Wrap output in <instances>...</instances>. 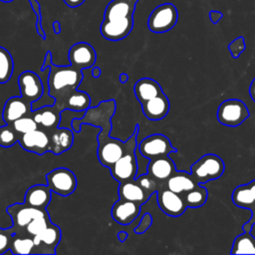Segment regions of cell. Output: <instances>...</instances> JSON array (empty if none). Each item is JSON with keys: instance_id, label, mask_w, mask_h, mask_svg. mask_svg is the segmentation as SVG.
I'll return each instance as SVG.
<instances>
[{"instance_id": "17", "label": "cell", "mask_w": 255, "mask_h": 255, "mask_svg": "<svg viewBox=\"0 0 255 255\" xmlns=\"http://www.w3.org/2000/svg\"><path fill=\"white\" fill-rule=\"evenodd\" d=\"M140 205L129 200H118L112 207V217L121 225L131 223L139 214Z\"/></svg>"}, {"instance_id": "3", "label": "cell", "mask_w": 255, "mask_h": 255, "mask_svg": "<svg viewBox=\"0 0 255 255\" xmlns=\"http://www.w3.org/2000/svg\"><path fill=\"white\" fill-rule=\"evenodd\" d=\"M136 133H137V128L135 129V131L131 135V137H129L125 142L120 139L112 138L111 140L100 143L98 145L97 154H98V159L101 162V164L110 168L126 152H128L130 149H135Z\"/></svg>"}, {"instance_id": "9", "label": "cell", "mask_w": 255, "mask_h": 255, "mask_svg": "<svg viewBox=\"0 0 255 255\" xmlns=\"http://www.w3.org/2000/svg\"><path fill=\"white\" fill-rule=\"evenodd\" d=\"M7 213L10 215L13 227L16 231L25 229L30 221L40 216L49 215L46 208H37L26 203H14L7 207Z\"/></svg>"}, {"instance_id": "26", "label": "cell", "mask_w": 255, "mask_h": 255, "mask_svg": "<svg viewBox=\"0 0 255 255\" xmlns=\"http://www.w3.org/2000/svg\"><path fill=\"white\" fill-rule=\"evenodd\" d=\"M90 97L88 94L84 92L75 91L72 94L68 95L60 104L57 109L61 112L64 109L72 110L75 112H82L87 111L90 108Z\"/></svg>"}, {"instance_id": "30", "label": "cell", "mask_w": 255, "mask_h": 255, "mask_svg": "<svg viewBox=\"0 0 255 255\" xmlns=\"http://www.w3.org/2000/svg\"><path fill=\"white\" fill-rule=\"evenodd\" d=\"M14 63L10 52L0 46V84L10 80L13 73Z\"/></svg>"}, {"instance_id": "40", "label": "cell", "mask_w": 255, "mask_h": 255, "mask_svg": "<svg viewBox=\"0 0 255 255\" xmlns=\"http://www.w3.org/2000/svg\"><path fill=\"white\" fill-rule=\"evenodd\" d=\"M247 186H248L249 192H250L251 197H252V199H253V201H254V204H255V179L252 180V181H250V182L247 184Z\"/></svg>"}, {"instance_id": "35", "label": "cell", "mask_w": 255, "mask_h": 255, "mask_svg": "<svg viewBox=\"0 0 255 255\" xmlns=\"http://www.w3.org/2000/svg\"><path fill=\"white\" fill-rule=\"evenodd\" d=\"M16 230L14 227L3 229L0 227V254H3L10 250V246L15 236Z\"/></svg>"}, {"instance_id": "31", "label": "cell", "mask_w": 255, "mask_h": 255, "mask_svg": "<svg viewBox=\"0 0 255 255\" xmlns=\"http://www.w3.org/2000/svg\"><path fill=\"white\" fill-rule=\"evenodd\" d=\"M20 134L14 129L12 125L0 127V146L10 147L19 140Z\"/></svg>"}, {"instance_id": "24", "label": "cell", "mask_w": 255, "mask_h": 255, "mask_svg": "<svg viewBox=\"0 0 255 255\" xmlns=\"http://www.w3.org/2000/svg\"><path fill=\"white\" fill-rule=\"evenodd\" d=\"M198 184L199 183L196 182L191 173L177 170H175L174 173L165 181V187L181 195Z\"/></svg>"}, {"instance_id": "29", "label": "cell", "mask_w": 255, "mask_h": 255, "mask_svg": "<svg viewBox=\"0 0 255 255\" xmlns=\"http://www.w3.org/2000/svg\"><path fill=\"white\" fill-rule=\"evenodd\" d=\"M184 201L187 205V208H197L202 206L208 197L207 189L203 186H200L199 184L196 185L194 188L188 190L183 195Z\"/></svg>"}, {"instance_id": "8", "label": "cell", "mask_w": 255, "mask_h": 255, "mask_svg": "<svg viewBox=\"0 0 255 255\" xmlns=\"http://www.w3.org/2000/svg\"><path fill=\"white\" fill-rule=\"evenodd\" d=\"M137 149L140 154L147 159L168 155L169 153L176 151L171 145L170 140L160 133H154L143 138L137 144Z\"/></svg>"}, {"instance_id": "12", "label": "cell", "mask_w": 255, "mask_h": 255, "mask_svg": "<svg viewBox=\"0 0 255 255\" xmlns=\"http://www.w3.org/2000/svg\"><path fill=\"white\" fill-rule=\"evenodd\" d=\"M18 86L21 97L30 105L43 96L44 88L41 79L32 71H25L20 74L18 77Z\"/></svg>"}, {"instance_id": "20", "label": "cell", "mask_w": 255, "mask_h": 255, "mask_svg": "<svg viewBox=\"0 0 255 255\" xmlns=\"http://www.w3.org/2000/svg\"><path fill=\"white\" fill-rule=\"evenodd\" d=\"M143 115L150 121H159L163 119L169 111V101L162 93L141 104Z\"/></svg>"}, {"instance_id": "23", "label": "cell", "mask_w": 255, "mask_h": 255, "mask_svg": "<svg viewBox=\"0 0 255 255\" xmlns=\"http://www.w3.org/2000/svg\"><path fill=\"white\" fill-rule=\"evenodd\" d=\"M51 192L48 185H33L27 189L24 196V203L37 208H46L51 201Z\"/></svg>"}, {"instance_id": "37", "label": "cell", "mask_w": 255, "mask_h": 255, "mask_svg": "<svg viewBox=\"0 0 255 255\" xmlns=\"http://www.w3.org/2000/svg\"><path fill=\"white\" fill-rule=\"evenodd\" d=\"M245 41L243 37H237L235 40H233L229 45H228V50L233 58H238L242 52L245 50Z\"/></svg>"}, {"instance_id": "7", "label": "cell", "mask_w": 255, "mask_h": 255, "mask_svg": "<svg viewBox=\"0 0 255 255\" xmlns=\"http://www.w3.org/2000/svg\"><path fill=\"white\" fill-rule=\"evenodd\" d=\"M47 185L52 192L68 196L72 194L77 187V178L72 170L66 167H58L50 171L47 176Z\"/></svg>"}, {"instance_id": "6", "label": "cell", "mask_w": 255, "mask_h": 255, "mask_svg": "<svg viewBox=\"0 0 255 255\" xmlns=\"http://www.w3.org/2000/svg\"><path fill=\"white\" fill-rule=\"evenodd\" d=\"M249 117L247 106L238 99H229L222 102L217 110V119L221 125L237 127Z\"/></svg>"}, {"instance_id": "15", "label": "cell", "mask_w": 255, "mask_h": 255, "mask_svg": "<svg viewBox=\"0 0 255 255\" xmlns=\"http://www.w3.org/2000/svg\"><path fill=\"white\" fill-rule=\"evenodd\" d=\"M96 51L92 45L86 42L74 44L69 51L70 64L80 70L92 67L96 62Z\"/></svg>"}, {"instance_id": "32", "label": "cell", "mask_w": 255, "mask_h": 255, "mask_svg": "<svg viewBox=\"0 0 255 255\" xmlns=\"http://www.w3.org/2000/svg\"><path fill=\"white\" fill-rule=\"evenodd\" d=\"M11 125L14 128V129L20 135L24 134V133H27V132H30V131L39 128V126L37 125V123L35 122L33 117H31L29 115H26V116H24V117H22V118H20L16 121H14Z\"/></svg>"}, {"instance_id": "1", "label": "cell", "mask_w": 255, "mask_h": 255, "mask_svg": "<svg viewBox=\"0 0 255 255\" xmlns=\"http://www.w3.org/2000/svg\"><path fill=\"white\" fill-rule=\"evenodd\" d=\"M138 0H112L105 9L102 36L110 41L125 39L132 30L133 14Z\"/></svg>"}, {"instance_id": "33", "label": "cell", "mask_w": 255, "mask_h": 255, "mask_svg": "<svg viewBox=\"0 0 255 255\" xmlns=\"http://www.w3.org/2000/svg\"><path fill=\"white\" fill-rule=\"evenodd\" d=\"M51 223L49 215L46 216H40L37 218H34L32 221L28 223V225L25 227V231L30 236H35L40 234L44 229L47 228V226Z\"/></svg>"}, {"instance_id": "14", "label": "cell", "mask_w": 255, "mask_h": 255, "mask_svg": "<svg viewBox=\"0 0 255 255\" xmlns=\"http://www.w3.org/2000/svg\"><path fill=\"white\" fill-rule=\"evenodd\" d=\"M21 147L27 151L42 155L50 151V137L46 130L38 128L30 132L21 134L18 140Z\"/></svg>"}, {"instance_id": "4", "label": "cell", "mask_w": 255, "mask_h": 255, "mask_svg": "<svg viewBox=\"0 0 255 255\" xmlns=\"http://www.w3.org/2000/svg\"><path fill=\"white\" fill-rule=\"evenodd\" d=\"M225 169L223 160L216 154L207 153L201 156L190 167V173L197 183L219 178Z\"/></svg>"}, {"instance_id": "21", "label": "cell", "mask_w": 255, "mask_h": 255, "mask_svg": "<svg viewBox=\"0 0 255 255\" xmlns=\"http://www.w3.org/2000/svg\"><path fill=\"white\" fill-rule=\"evenodd\" d=\"M48 134L50 137V151L55 154L63 153L73 144L74 134L68 128L58 127Z\"/></svg>"}, {"instance_id": "18", "label": "cell", "mask_w": 255, "mask_h": 255, "mask_svg": "<svg viewBox=\"0 0 255 255\" xmlns=\"http://www.w3.org/2000/svg\"><path fill=\"white\" fill-rule=\"evenodd\" d=\"M32 106L22 97H12L4 105L2 119L6 124L11 125L14 121L32 113Z\"/></svg>"}, {"instance_id": "39", "label": "cell", "mask_w": 255, "mask_h": 255, "mask_svg": "<svg viewBox=\"0 0 255 255\" xmlns=\"http://www.w3.org/2000/svg\"><path fill=\"white\" fill-rule=\"evenodd\" d=\"M65 4L71 8H76L82 5L86 0H63Z\"/></svg>"}, {"instance_id": "25", "label": "cell", "mask_w": 255, "mask_h": 255, "mask_svg": "<svg viewBox=\"0 0 255 255\" xmlns=\"http://www.w3.org/2000/svg\"><path fill=\"white\" fill-rule=\"evenodd\" d=\"M133 90L135 97L140 104L163 93L159 84L150 78H142L138 80L134 84Z\"/></svg>"}, {"instance_id": "42", "label": "cell", "mask_w": 255, "mask_h": 255, "mask_svg": "<svg viewBox=\"0 0 255 255\" xmlns=\"http://www.w3.org/2000/svg\"><path fill=\"white\" fill-rule=\"evenodd\" d=\"M53 28H54V32L56 34H59L61 32V24H60V22L59 21H55L53 23Z\"/></svg>"}, {"instance_id": "28", "label": "cell", "mask_w": 255, "mask_h": 255, "mask_svg": "<svg viewBox=\"0 0 255 255\" xmlns=\"http://www.w3.org/2000/svg\"><path fill=\"white\" fill-rule=\"evenodd\" d=\"M231 254H255V238L250 232L238 235L232 245Z\"/></svg>"}, {"instance_id": "2", "label": "cell", "mask_w": 255, "mask_h": 255, "mask_svg": "<svg viewBox=\"0 0 255 255\" xmlns=\"http://www.w3.org/2000/svg\"><path fill=\"white\" fill-rule=\"evenodd\" d=\"M47 66H50V74L48 79L49 94L51 97L56 99L55 107H59L62 101L70 94L75 92L80 85L83 74L82 70L70 66H55L51 63V53L48 52L46 61L42 70Z\"/></svg>"}, {"instance_id": "16", "label": "cell", "mask_w": 255, "mask_h": 255, "mask_svg": "<svg viewBox=\"0 0 255 255\" xmlns=\"http://www.w3.org/2000/svg\"><path fill=\"white\" fill-rule=\"evenodd\" d=\"M175 170V164L168 155L149 159L146 167V172L162 184H165Z\"/></svg>"}, {"instance_id": "34", "label": "cell", "mask_w": 255, "mask_h": 255, "mask_svg": "<svg viewBox=\"0 0 255 255\" xmlns=\"http://www.w3.org/2000/svg\"><path fill=\"white\" fill-rule=\"evenodd\" d=\"M135 180L138 182V184L149 194H153L156 192L160 187H162L165 184L160 183L156 179H154L152 176H150L147 172L145 174H140L139 176L135 177Z\"/></svg>"}, {"instance_id": "41", "label": "cell", "mask_w": 255, "mask_h": 255, "mask_svg": "<svg viewBox=\"0 0 255 255\" xmlns=\"http://www.w3.org/2000/svg\"><path fill=\"white\" fill-rule=\"evenodd\" d=\"M249 94H250V97L252 99L253 102H255V78L253 79L251 85H250V88H249Z\"/></svg>"}, {"instance_id": "36", "label": "cell", "mask_w": 255, "mask_h": 255, "mask_svg": "<svg viewBox=\"0 0 255 255\" xmlns=\"http://www.w3.org/2000/svg\"><path fill=\"white\" fill-rule=\"evenodd\" d=\"M2 2H5V3H8V2H11L13 0H0ZM30 2V5L36 15V18H37V21H36V28H37V31L39 33V35L45 39L46 38V35H45V32L42 28V25H41V20H42V16H41V6L39 4V2L37 0H28Z\"/></svg>"}, {"instance_id": "19", "label": "cell", "mask_w": 255, "mask_h": 255, "mask_svg": "<svg viewBox=\"0 0 255 255\" xmlns=\"http://www.w3.org/2000/svg\"><path fill=\"white\" fill-rule=\"evenodd\" d=\"M61 112L55 106H45L36 111H32V117L40 128L50 133L59 127L61 122Z\"/></svg>"}, {"instance_id": "38", "label": "cell", "mask_w": 255, "mask_h": 255, "mask_svg": "<svg viewBox=\"0 0 255 255\" xmlns=\"http://www.w3.org/2000/svg\"><path fill=\"white\" fill-rule=\"evenodd\" d=\"M222 16H223V14H222L221 12H219V11L211 10V11L209 12V18H210V20H211V22H212L213 24H217V23L221 20Z\"/></svg>"}, {"instance_id": "22", "label": "cell", "mask_w": 255, "mask_h": 255, "mask_svg": "<svg viewBox=\"0 0 255 255\" xmlns=\"http://www.w3.org/2000/svg\"><path fill=\"white\" fill-rule=\"evenodd\" d=\"M119 195L121 199L133 201L139 205L143 204L150 197L135 179L122 181L119 186Z\"/></svg>"}, {"instance_id": "27", "label": "cell", "mask_w": 255, "mask_h": 255, "mask_svg": "<svg viewBox=\"0 0 255 255\" xmlns=\"http://www.w3.org/2000/svg\"><path fill=\"white\" fill-rule=\"evenodd\" d=\"M35 244L33 241V237L28 235L26 231L24 233H15L13 237L10 251L13 254H34Z\"/></svg>"}, {"instance_id": "11", "label": "cell", "mask_w": 255, "mask_h": 255, "mask_svg": "<svg viewBox=\"0 0 255 255\" xmlns=\"http://www.w3.org/2000/svg\"><path fill=\"white\" fill-rule=\"evenodd\" d=\"M137 169L135 149H130L126 152L110 167L112 176L120 182L135 179Z\"/></svg>"}, {"instance_id": "5", "label": "cell", "mask_w": 255, "mask_h": 255, "mask_svg": "<svg viewBox=\"0 0 255 255\" xmlns=\"http://www.w3.org/2000/svg\"><path fill=\"white\" fill-rule=\"evenodd\" d=\"M177 19L176 7L171 3H163L151 11L148 16L147 27L153 33H165L175 26Z\"/></svg>"}, {"instance_id": "10", "label": "cell", "mask_w": 255, "mask_h": 255, "mask_svg": "<svg viewBox=\"0 0 255 255\" xmlns=\"http://www.w3.org/2000/svg\"><path fill=\"white\" fill-rule=\"evenodd\" d=\"M156 194L159 208L168 216H180L187 208L183 196L168 189L165 185L160 187L156 191Z\"/></svg>"}, {"instance_id": "13", "label": "cell", "mask_w": 255, "mask_h": 255, "mask_svg": "<svg viewBox=\"0 0 255 255\" xmlns=\"http://www.w3.org/2000/svg\"><path fill=\"white\" fill-rule=\"evenodd\" d=\"M61 240V229L52 222L40 234L33 236L34 254H55Z\"/></svg>"}]
</instances>
